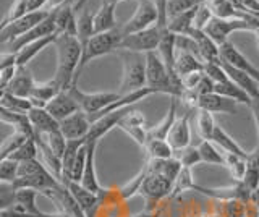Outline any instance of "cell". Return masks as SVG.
<instances>
[{
    "instance_id": "cell-1",
    "label": "cell",
    "mask_w": 259,
    "mask_h": 217,
    "mask_svg": "<svg viewBox=\"0 0 259 217\" xmlns=\"http://www.w3.org/2000/svg\"><path fill=\"white\" fill-rule=\"evenodd\" d=\"M57 51V70L54 79L62 86V90H70L76 86V73L83 59V47L76 36L60 34L54 44Z\"/></svg>"
},
{
    "instance_id": "cell-2",
    "label": "cell",
    "mask_w": 259,
    "mask_h": 217,
    "mask_svg": "<svg viewBox=\"0 0 259 217\" xmlns=\"http://www.w3.org/2000/svg\"><path fill=\"white\" fill-rule=\"evenodd\" d=\"M123 76L120 83V94H130L148 86L146 79V54L125 51L123 57Z\"/></svg>"
},
{
    "instance_id": "cell-3",
    "label": "cell",
    "mask_w": 259,
    "mask_h": 217,
    "mask_svg": "<svg viewBox=\"0 0 259 217\" xmlns=\"http://www.w3.org/2000/svg\"><path fill=\"white\" fill-rule=\"evenodd\" d=\"M123 37L125 36H123V33H121V28L118 26L112 31L97 33L89 39V42L86 44L84 51H83V59H81L78 73H76V81L79 78L81 70H83L91 60L99 59V57H102V55H107L113 51L120 49V44H121V41H123Z\"/></svg>"
},
{
    "instance_id": "cell-4",
    "label": "cell",
    "mask_w": 259,
    "mask_h": 217,
    "mask_svg": "<svg viewBox=\"0 0 259 217\" xmlns=\"http://www.w3.org/2000/svg\"><path fill=\"white\" fill-rule=\"evenodd\" d=\"M167 28H162L159 25H154L144 31L135 34H128L123 37V41L120 44V49L128 51V52H140V54H148V52H156L157 47L162 41Z\"/></svg>"
},
{
    "instance_id": "cell-5",
    "label": "cell",
    "mask_w": 259,
    "mask_h": 217,
    "mask_svg": "<svg viewBox=\"0 0 259 217\" xmlns=\"http://www.w3.org/2000/svg\"><path fill=\"white\" fill-rule=\"evenodd\" d=\"M157 23H159V10L156 4H154V0H138L133 17L120 28L123 36H128L148 29L154 25H157Z\"/></svg>"
},
{
    "instance_id": "cell-6",
    "label": "cell",
    "mask_w": 259,
    "mask_h": 217,
    "mask_svg": "<svg viewBox=\"0 0 259 217\" xmlns=\"http://www.w3.org/2000/svg\"><path fill=\"white\" fill-rule=\"evenodd\" d=\"M51 12L49 10H40V12H34V13H28L21 18H16L13 21H8L2 25V29H0V41L2 44H10L15 39H18L21 36H24L32 28H36L40 21H44Z\"/></svg>"
},
{
    "instance_id": "cell-7",
    "label": "cell",
    "mask_w": 259,
    "mask_h": 217,
    "mask_svg": "<svg viewBox=\"0 0 259 217\" xmlns=\"http://www.w3.org/2000/svg\"><path fill=\"white\" fill-rule=\"evenodd\" d=\"M70 91L78 101L79 109L89 117L99 114L101 110L109 107L112 102L120 99L121 96L120 93H83L81 90H78V86H71Z\"/></svg>"
},
{
    "instance_id": "cell-8",
    "label": "cell",
    "mask_w": 259,
    "mask_h": 217,
    "mask_svg": "<svg viewBox=\"0 0 259 217\" xmlns=\"http://www.w3.org/2000/svg\"><path fill=\"white\" fill-rule=\"evenodd\" d=\"M172 190H174L172 180H168L159 173L149 172L141 185V190H140V195L144 198L146 204H148V209H146V211H151L152 207H156L159 201L168 196Z\"/></svg>"
},
{
    "instance_id": "cell-9",
    "label": "cell",
    "mask_w": 259,
    "mask_h": 217,
    "mask_svg": "<svg viewBox=\"0 0 259 217\" xmlns=\"http://www.w3.org/2000/svg\"><path fill=\"white\" fill-rule=\"evenodd\" d=\"M235 31H257V28L246 20H222V18H214L209 23L204 33L212 39L217 46H222L229 42V36Z\"/></svg>"
},
{
    "instance_id": "cell-10",
    "label": "cell",
    "mask_w": 259,
    "mask_h": 217,
    "mask_svg": "<svg viewBox=\"0 0 259 217\" xmlns=\"http://www.w3.org/2000/svg\"><path fill=\"white\" fill-rule=\"evenodd\" d=\"M54 33H57V26H55L54 12H51V15H49L44 21H40L36 28H32L29 33H26V34L18 37V39H15V41H12L10 44H7V47H8L7 52L16 54V52H20L24 46H28V44L34 42V41H39V39H42L46 36H51Z\"/></svg>"
},
{
    "instance_id": "cell-11",
    "label": "cell",
    "mask_w": 259,
    "mask_h": 217,
    "mask_svg": "<svg viewBox=\"0 0 259 217\" xmlns=\"http://www.w3.org/2000/svg\"><path fill=\"white\" fill-rule=\"evenodd\" d=\"M91 125L93 123L89 120V115L84 114L83 110H78L73 115L60 120V132L67 138V141L84 140L91 130Z\"/></svg>"
},
{
    "instance_id": "cell-12",
    "label": "cell",
    "mask_w": 259,
    "mask_h": 217,
    "mask_svg": "<svg viewBox=\"0 0 259 217\" xmlns=\"http://www.w3.org/2000/svg\"><path fill=\"white\" fill-rule=\"evenodd\" d=\"M46 110L54 118H57L60 122V120L73 115L75 112H78L81 109H79L78 101L75 99V96L71 94V91L70 90H63V91H60L59 94H57L51 102L47 104Z\"/></svg>"
},
{
    "instance_id": "cell-13",
    "label": "cell",
    "mask_w": 259,
    "mask_h": 217,
    "mask_svg": "<svg viewBox=\"0 0 259 217\" xmlns=\"http://www.w3.org/2000/svg\"><path fill=\"white\" fill-rule=\"evenodd\" d=\"M62 183L70 190L71 195L75 196V199L78 201V204L84 211L86 217H94L97 207H99L102 195H96V193L86 190L81 183L71 182V180H62Z\"/></svg>"
},
{
    "instance_id": "cell-14",
    "label": "cell",
    "mask_w": 259,
    "mask_h": 217,
    "mask_svg": "<svg viewBox=\"0 0 259 217\" xmlns=\"http://www.w3.org/2000/svg\"><path fill=\"white\" fill-rule=\"evenodd\" d=\"M219 49H221V60L222 62L229 63V65L233 68L246 71L248 75H251L254 79L259 81V68L254 67L253 63H251L232 42H225L222 46H219Z\"/></svg>"
},
{
    "instance_id": "cell-15",
    "label": "cell",
    "mask_w": 259,
    "mask_h": 217,
    "mask_svg": "<svg viewBox=\"0 0 259 217\" xmlns=\"http://www.w3.org/2000/svg\"><path fill=\"white\" fill-rule=\"evenodd\" d=\"M198 109L207 110V112H221V114L227 115H235L237 114V101L225 98V96L210 93L206 96H199L198 99Z\"/></svg>"
},
{
    "instance_id": "cell-16",
    "label": "cell",
    "mask_w": 259,
    "mask_h": 217,
    "mask_svg": "<svg viewBox=\"0 0 259 217\" xmlns=\"http://www.w3.org/2000/svg\"><path fill=\"white\" fill-rule=\"evenodd\" d=\"M54 12L55 18V26L59 34H68V36H76L78 34V17L75 7L70 4H65L63 7Z\"/></svg>"
},
{
    "instance_id": "cell-17",
    "label": "cell",
    "mask_w": 259,
    "mask_h": 217,
    "mask_svg": "<svg viewBox=\"0 0 259 217\" xmlns=\"http://www.w3.org/2000/svg\"><path fill=\"white\" fill-rule=\"evenodd\" d=\"M34 86H36V81H34V78H32L31 70L26 65H18L15 78L12 79V83L8 84L5 91L15 96H20V98H29L32 90H34Z\"/></svg>"
},
{
    "instance_id": "cell-18",
    "label": "cell",
    "mask_w": 259,
    "mask_h": 217,
    "mask_svg": "<svg viewBox=\"0 0 259 217\" xmlns=\"http://www.w3.org/2000/svg\"><path fill=\"white\" fill-rule=\"evenodd\" d=\"M62 90V86L55 81V79H49L46 83H36L34 90H32L29 101L32 104V109H46L47 104L51 102L57 94Z\"/></svg>"
},
{
    "instance_id": "cell-19",
    "label": "cell",
    "mask_w": 259,
    "mask_h": 217,
    "mask_svg": "<svg viewBox=\"0 0 259 217\" xmlns=\"http://www.w3.org/2000/svg\"><path fill=\"white\" fill-rule=\"evenodd\" d=\"M168 144L175 151L188 148L191 143V130H190V114H185L183 117H178L174 123L172 130L167 136Z\"/></svg>"
},
{
    "instance_id": "cell-20",
    "label": "cell",
    "mask_w": 259,
    "mask_h": 217,
    "mask_svg": "<svg viewBox=\"0 0 259 217\" xmlns=\"http://www.w3.org/2000/svg\"><path fill=\"white\" fill-rule=\"evenodd\" d=\"M188 36H191L194 41H196L202 62L204 63H209V62L221 63V49H219V46L204 33V31H199V29L193 28Z\"/></svg>"
},
{
    "instance_id": "cell-21",
    "label": "cell",
    "mask_w": 259,
    "mask_h": 217,
    "mask_svg": "<svg viewBox=\"0 0 259 217\" xmlns=\"http://www.w3.org/2000/svg\"><path fill=\"white\" fill-rule=\"evenodd\" d=\"M221 63H222L224 70L227 71V75H229L232 83H235L238 88H241L243 91H246L251 99H259V81L257 79H254L251 75H248L246 71H241L238 68L230 67L229 63H225V62H221Z\"/></svg>"
},
{
    "instance_id": "cell-22",
    "label": "cell",
    "mask_w": 259,
    "mask_h": 217,
    "mask_svg": "<svg viewBox=\"0 0 259 217\" xmlns=\"http://www.w3.org/2000/svg\"><path fill=\"white\" fill-rule=\"evenodd\" d=\"M96 148L97 143H88V159H86V167L83 172V179H81V185L96 193V195H102L104 190L101 188L99 180H97V173H96Z\"/></svg>"
},
{
    "instance_id": "cell-23",
    "label": "cell",
    "mask_w": 259,
    "mask_h": 217,
    "mask_svg": "<svg viewBox=\"0 0 259 217\" xmlns=\"http://www.w3.org/2000/svg\"><path fill=\"white\" fill-rule=\"evenodd\" d=\"M29 122L34 126L36 135H47L60 130V122L54 118L46 109H31L28 112Z\"/></svg>"
},
{
    "instance_id": "cell-24",
    "label": "cell",
    "mask_w": 259,
    "mask_h": 217,
    "mask_svg": "<svg viewBox=\"0 0 259 217\" xmlns=\"http://www.w3.org/2000/svg\"><path fill=\"white\" fill-rule=\"evenodd\" d=\"M0 120H2L4 123H8V125L15 126V132L24 133L26 136H29V138L36 140L34 126L31 125L28 114H18V112L8 110L5 107H0Z\"/></svg>"
},
{
    "instance_id": "cell-25",
    "label": "cell",
    "mask_w": 259,
    "mask_h": 217,
    "mask_svg": "<svg viewBox=\"0 0 259 217\" xmlns=\"http://www.w3.org/2000/svg\"><path fill=\"white\" fill-rule=\"evenodd\" d=\"M40 10H47V0H15L12 9L5 15L4 23L13 21L16 18L24 17V15H28V13H34V12H40Z\"/></svg>"
},
{
    "instance_id": "cell-26",
    "label": "cell",
    "mask_w": 259,
    "mask_h": 217,
    "mask_svg": "<svg viewBox=\"0 0 259 217\" xmlns=\"http://www.w3.org/2000/svg\"><path fill=\"white\" fill-rule=\"evenodd\" d=\"M59 36H60L59 33H54L51 36H46L42 39H39V41H34V42H31L28 46H24L20 52H16V63H18V65H26L28 67V63L34 59L39 52H42L46 47H49L51 44H55L57 37H59Z\"/></svg>"
},
{
    "instance_id": "cell-27",
    "label": "cell",
    "mask_w": 259,
    "mask_h": 217,
    "mask_svg": "<svg viewBox=\"0 0 259 217\" xmlns=\"http://www.w3.org/2000/svg\"><path fill=\"white\" fill-rule=\"evenodd\" d=\"M148 167V170L151 173H159L162 177H165V179L172 180L175 183L177 177L180 175L182 172V164L180 160L172 157V159H164V160H159V159H149V162L146 164Z\"/></svg>"
},
{
    "instance_id": "cell-28",
    "label": "cell",
    "mask_w": 259,
    "mask_h": 217,
    "mask_svg": "<svg viewBox=\"0 0 259 217\" xmlns=\"http://www.w3.org/2000/svg\"><path fill=\"white\" fill-rule=\"evenodd\" d=\"M177 118H178V115H177V98H172V102H170L168 110L165 112L164 118H162L154 128H149V132H148L149 140H167V136H168L170 130H172L174 123L177 122Z\"/></svg>"
},
{
    "instance_id": "cell-29",
    "label": "cell",
    "mask_w": 259,
    "mask_h": 217,
    "mask_svg": "<svg viewBox=\"0 0 259 217\" xmlns=\"http://www.w3.org/2000/svg\"><path fill=\"white\" fill-rule=\"evenodd\" d=\"M204 65L206 63L202 62L199 57L193 55L190 52H177V59H175V73L185 78L186 75L194 73V71H204Z\"/></svg>"
},
{
    "instance_id": "cell-30",
    "label": "cell",
    "mask_w": 259,
    "mask_h": 217,
    "mask_svg": "<svg viewBox=\"0 0 259 217\" xmlns=\"http://www.w3.org/2000/svg\"><path fill=\"white\" fill-rule=\"evenodd\" d=\"M118 28L115 18V5L112 4H101L99 10L94 13V31L97 33H105Z\"/></svg>"
},
{
    "instance_id": "cell-31",
    "label": "cell",
    "mask_w": 259,
    "mask_h": 217,
    "mask_svg": "<svg viewBox=\"0 0 259 217\" xmlns=\"http://www.w3.org/2000/svg\"><path fill=\"white\" fill-rule=\"evenodd\" d=\"M210 141H212L214 144H217V146L221 148L224 152H230V154H237V156L246 157V159L249 156V152H246L245 149H243L240 144L224 130L222 126H215L214 135H212V140H210Z\"/></svg>"
},
{
    "instance_id": "cell-32",
    "label": "cell",
    "mask_w": 259,
    "mask_h": 217,
    "mask_svg": "<svg viewBox=\"0 0 259 217\" xmlns=\"http://www.w3.org/2000/svg\"><path fill=\"white\" fill-rule=\"evenodd\" d=\"M15 204H18L24 212L28 214V217L37 215L39 212H42L36 206V198L39 193L36 190H15Z\"/></svg>"
},
{
    "instance_id": "cell-33",
    "label": "cell",
    "mask_w": 259,
    "mask_h": 217,
    "mask_svg": "<svg viewBox=\"0 0 259 217\" xmlns=\"http://www.w3.org/2000/svg\"><path fill=\"white\" fill-rule=\"evenodd\" d=\"M214 93L215 94H221V96H225V98L229 99H233L240 104H246L249 107L251 104V98L248 96L246 91H243L241 88H238L235 83L232 81H227V83H215L214 84Z\"/></svg>"
},
{
    "instance_id": "cell-34",
    "label": "cell",
    "mask_w": 259,
    "mask_h": 217,
    "mask_svg": "<svg viewBox=\"0 0 259 217\" xmlns=\"http://www.w3.org/2000/svg\"><path fill=\"white\" fill-rule=\"evenodd\" d=\"M36 140H40L46 146L51 149L55 156H59L60 159L65 154V149H67V138L63 136V133L60 130L52 132V133H47V135H36Z\"/></svg>"
},
{
    "instance_id": "cell-35",
    "label": "cell",
    "mask_w": 259,
    "mask_h": 217,
    "mask_svg": "<svg viewBox=\"0 0 259 217\" xmlns=\"http://www.w3.org/2000/svg\"><path fill=\"white\" fill-rule=\"evenodd\" d=\"M0 107L18 112V114H28V112L32 109V104H31L29 98H20V96H15V94L4 91L2 98H0Z\"/></svg>"
},
{
    "instance_id": "cell-36",
    "label": "cell",
    "mask_w": 259,
    "mask_h": 217,
    "mask_svg": "<svg viewBox=\"0 0 259 217\" xmlns=\"http://www.w3.org/2000/svg\"><path fill=\"white\" fill-rule=\"evenodd\" d=\"M146 151H148L149 159H172L175 154V149L170 146L167 140H149L146 144Z\"/></svg>"
},
{
    "instance_id": "cell-37",
    "label": "cell",
    "mask_w": 259,
    "mask_h": 217,
    "mask_svg": "<svg viewBox=\"0 0 259 217\" xmlns=\"http://www.w3.org/2000/svg\"><path fill=\"white\" fill-rule=\"evenodd\" d=\"M224 159H225V167L229 168L235 182H243L246 175V157H241L237 154H230V152H224Z\"/></svg>"
},
{
    "instance_id": "cell-38",
    "label": "cell",
    "mask_w": 259,
    "mask_h": 217,
    "mask_svg": "<svg viewBox=\"0 0 259 217\" xmlns=\"http://www.w3.org/2000/svg\"><path fill=\"white\" fill-rule=\"evenodd\" d=\"M198 118H196V128H198V133L199 136L204 141H210L212 140V135L215 130V122H214V117H212V112H207V110H202L198 109Z\"/></svg>"
},
{
    "instance_id": "cell-39",
    "label": "cell",
    "mask_w": 259,
    "mask_h": 217,
    "mask_svg": "<svg viewBox=\"0 0 259 217\" xmlns=\"http://www.w3.org/2000/svg\"><path fill=\"white\" fill-rule=\"evenodd\" d=\"M28 140H31L29 136H26L24 133H20V132H13L10 136H7V138L4 140V143H2V146H0V160L8 159L16 149H20ZM32 140H34V138H32Z\"/></svg>"
},
{
    "instance_id": "cell-40",
    "label": "cell",
    "mask_w": 259,
    "mask_h": 217,
    "mask_svg": "<svg viewBox=\"0 0 259 217\" xmlns=\"http://www.w3.org/2000/svg\"><path fill=\"white\" fill-rule=\"evenodd\" d=\"M148 173H149V170H148V167H143V170L138 173L135 179H132L130 180L126 185H123L120 190H117L118 191V196H120V199H123V201H126V199H130V198H133L135 195H140V190H141V185H143V182H144V179L148 177Z\"/></svg>"
},
{
    "instance_id": "cell-41",
    "label": "cell",
    "mask_w": 259,
    "mask_h": 217,
    "mask_svg": "<svg viewBox=\"0 0 259 217\" xmlns=\"http://www.w3.org/2000/svg\"><path fill=\"white\" fill-rule=\"evenodd\" d=\"M202 2H206V0H168L167 2V23H168V20H172V18L178 17V15L194 9V7L201 5Z\"/></svg>"
},
{
    "instance_id": "cell-42",
    "label": "cell",
    "mask_w": 259,
    "mask_h": 217,
    "mask_svg": "<svg viewBox=\"0 0 259 217\" xmlns=\"http://www.w3.org/2000/svg\"><path fill=\"white\" fill-rule=\"evenodd\" d=\"M198 148H199V152H201L202 162L212 164V165H225L224 152H219L217 148L210 141H202Z\"/></svg>"
},
{
    "instance_id": "cell-43",
    "label": "cell",
    "mask_w": 259,
    "mask_h": 217,
    "mask_svg": "<svg viewBox=\"0 0 259 217\" xmlns=\"http://www.w3.org/2000/svg\"><path fill=\"white\" fill-rule=\"evenodd\" d=\"M174 157L180 160L182 167H188V168H191V167H194L196 164L202 162L199 148H193V146L183 148V149H177Z\"/></svg>"
},
{
    "instance_id": "cell-44",
    "label": "cell",
    "mask_w": 259,
    "mask_h": 217,
    "mask_svg": "<svg viewBox=\"0 0 259 217\" xmlns=\"http://www.w3.org/2000/svg\"><path fill=\"white\" fill-rule=\"evenodd\" d=\"M198 185L194 183V179H193V173H191V168L188 167H183L180 175L177 177V180L174 183V190H172V195H178V193L182 191H188V190H193L196 191Z\"/></svg>"
},
{
    "instance_id": "cell-45",
    "label": "cell",
    "mask_w": 259,
    "mask_h": 217,
    "mask_svg": "<svg viewBox=\"0 0 259 217\" xmlns=\"http://www.w3.org/2000/svg\"><path fill=\"white\" fill-rule=\"evenodd\" d=\"M221 217H246V203L240 199L222 201Z\"/></svg>"
},
{
    "instance_id": "cell-46",
    "label": "cell",
    "mask_w": 259,
    "mask_h": 217,
    "mask_svg": "<svg viewBox=\"0 0 259 217\" xmlns=\"http://www.w3.org/2000/svg\"><path fill=\"white\" fill-rule=\"evenodd\" d=\"M39 154V146L36 140H28L26 143L23 144L20 149H16L13 154L10 156V159L16 160V162H24V160H32V159H37Z\"/></svg>"
},
{
    "instance_id": "cell-47",
    "label": "cell",
    "mask_w": 259,
    "mask_h": 217,
    "mask_svg": "<svg viewBox=\"0 0 259 217\" xmlns=\"http://www.w3.org/2000/svg\"><path fill=\"white\" fill-rule=\"evenodd\" d=\"M18 168L20 162L13 159H2L0 160V182L2 183H13L18 179Z\"/></svg>"
},
{
    "instance_id": "cell-48",
    "label": "cell",
    "mask_w": 259,
    "mask_h": 217,
    "mask_svg": "<svg viewBox=\"0 0 259 217\" xmlns=\"http://www.w3.org/2000/svg\"><path fill=\"white\" fill-rule=\"evenodd\" d=\"M214 18H215L214 13H212V10H210V7H209L207 0H206V2H202L198 7V12H196V17H194L193 28L194 29H199V31H204L207 28L209 23L212 21Z\"/></svg>"
},
{
    "instance_id": "cell-49",
    "label": "cell",
    "mask_w": 259,
    "mask_h": 217,
    "mask_svg": "<svg viewBox=\"0 0 259 217\" xmlns=\"http://www.w3.org/2000/svg\"><path fill=\"white\" fill-rule=\"evenodd\" d=\"M204 73L210 79H212L214 83H227V81H230V78H229V75H227V71L224 70L222 63H212V62L206 63V65H204Z\"/></svg>"
},
{
    "instance_id": "cell-50",
    "label": "cell",
    "mask_w": 259,
    "mask_h": 217,
    "mask_svg": "<svg viewBox=\"0 0 259 217\" xmlns=\"http://www.w3.org/2000/svg\"><path fill=\"white\" fill-rule=\"evenodd\" d=\"M16 68H18V65H13V67H8V68H2V70H0V90H2V93L7 90L8 84H10L12 79L15 78Z\"/></svg>"
},
{
    "instance_id": "cell-51",
    "label": "cell",
    "mask_w": 259,
    "mask_h": 217,
    "mask_svg": "<svg viewBox=\"0 0 259 217\" xmlns=\"http://www.w3.org/2000/svg\"><path fill=\"white\" fill-rule=\"evenodd\" d=\"M204 71H194V73L186 75L185 78H182L183 81V88L185 90H196V86L201 83V79L204 78Z\"/></svg>"
},
{
    "instance_id": "cell-52",
    "label": "cell",
    "mask_w": 259,
    "mask_h": 217,
    "mask_svg": "<svg viewBox=\"0 0 259 217\" xmlns=\"http://www.w3.org/2000/svg\"><path fill=\"white\" fill-rule=\"evenodd\" d=\"M0 217H28L18 204H12L10 207L0 209Z\"/></svg>"
},
{
    "instance_id": "cell-53",
    "label": "cell",
    "mask_w": 259,
    "mask_h": 217,
    "mask_svg": "<svg viewBox=\"0 0 259 217\" xmlns=\"http://www.w3.org/2000/svg\"><path fill=\"white\" fill-rule=\"evenodd\" d=\"M13 65H18V63H16V54H13V52H4L2 59H0V70L13 67Z\"/></svg>"
},
{
    "instance_id": "cell-54",
    "label": "cell",
    "mask_w": 259,
    "mask_h": 217,
    "mask_svg": "<svg viewBox=\"0 0 259 217\" xmlns=\"http://www.w3.org/2000/svg\"><path fill=\"white\" fill-rule=\"evenodd\" d=\"M249 109H251V114H253V118H254V125H256V132H257V140H259V99H251ZM257 146H259V144H257Z\"/></svg>"
},
{
    "instance_id": "cell-55",
    "label": "cell",
    "mask_w": 259,
    "mask_h": 217,
    "mask_svg": "<svg viewBox=\"0 0 259 217\" xmlns=\"http://www.w3.org/2000/svg\"><path fill=\"white\" fill-rule=\"evenodd\" d=\"M65 4H67V0H47V10L49 12L57 10V9H60V7H63Z\"/></svg>"
},
{
    "instance_id": "cell-56",
    "label": "cell",
    "mask_w": 259,
    "mask_h": 217,
    "mask_svg": "<svg viewBox=\"0 0 259 217\" xmlns=\"http://www.w3.org/2000/svg\"><path fill=\"white\" fill-rule=\"evenodd\" d=\"M32 217H70L68 214L65 212H59V214H49V212H39L37 215H32Z\"/></svg>"
},
{
    "instance_id": "cell-57",
    "label": "cell",
    "mask_w": 259,
    "mask_h": 217,
    "mask_svg": "<svg viewBox=\"0 0 259 217\" xmlns=\"http://www.w3.org/2000/svg\"><path fill=\"white\" fill-rule=\"evenodd\" d=\"M132 217H156V214H152L151 211H144V212H140V214L132 215Z\"/></svg>"
},
{
    "instance_id": "cell-58",
    "label": "cell",
    "mask_w": 259,
    "mask_h": 217,
    "mask_svg": "<svg viewBox=\"0 0 259 217\" xmlns=\"http://www.w3.org/2000/svg\"><path fill=\"white\" fill-rule=\"evenodd\" d=\"M120 2H123V0H102V4H112V5H117Z\"/></svg>"
},
{
    "instance_id": "cell-59",
    "label": "cell",
    "mask_w": 259,
    "mask_h": 217,
    "mask_svg": "<svg viewBox=\"0 0 259 217\" xmlns=\"http://www.w3.org/2000/svg\"><path fill=\"white\" fill-rule=\"evenodd\" d=\"M253 199H254V201H256V203L259 204V188H257V190H256V191L253 193Z\"/></svg>"
},
{
    "instance_id": "cell-60",
    "label": "cell",
    "mask_w": 259,
    "mask_h": 217,
    "mask_svg": "<svg viewBox=\"0 0 259 217\" xmlns=\"http://www.w3.org/2000/svg\"><path fill=\"white\" fill-rule=\"evenodd\" d=\"M256 42H257V49H259V31H256Z\"/></svg>"
}]
</instances>
